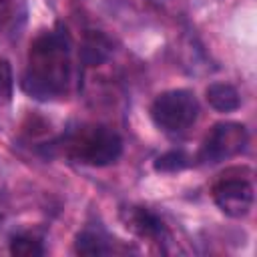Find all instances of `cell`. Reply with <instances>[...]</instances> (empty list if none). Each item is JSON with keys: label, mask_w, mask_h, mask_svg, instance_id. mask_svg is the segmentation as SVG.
Here are the masks:
<instances>
[{"label": "cell", "mask_w": 257, "mask_h": 257, "mask_svg": "<svg viewBox=\"0 0 257 257\" xmlns=\"http://www.w3.org/2000/svg\"><path fill=\"white\" fill-rule=\"evenodd\" d=\"M70 82V42L64 30H48L30 44L22 88L38 98L62 96Z\"/></svg>", "instance_id": "1"}, {"label": "cell", "mask_w": 257, "mask_h": 257, "mask_svg": "<svg viewBox=\"0 0 257 257\" xmlns=\"http://www.w3.org/2000/svg\"><path fill=\"white\" fill-rule=\"evenodd\" d=\"M64 151L78 163L90 167H106L118 161L122 153V139L108 126H82L68 135L64 141Z\"/></svg>", "instance_id": "2"}, {"label": "cell", "mask_w": 257, "mask_h": 257, "mask_svg": "<svg viewBox=\"0 0 257 257\" xmlns=\"http://www.w3.org/2000/svg\"><path fill=\"white\" fill-rule=\"evenodd\" d=\"M199 116V100L187 88H173L161 92L151 104L153 122L171 135L187 131Z\"/></svg>", "instance_id": "3"}, {"label": "cell", "mask_w": 257, "mask_h": 257, "mask_svg": "<svg viewBox=\"0 0 257 257\" xmlns=\"http://www.w3.org/2000/svg\"><path fill=\"white\" fill-rule=\"evenodd\" d=\"M247 141H249V133L245 124L233 122V120L217 122L205 137L201 151H199V159L209 165L227 161L239 155L247 147Z\"/></svg>", "instance_id": "4"}, {"label": "cell", "mask_w": 257, "mask_h": 257, "mask_svg": "<svg viewBox=\"0 0 257 257\" xmlns=\"http://www.w3.org/2000/svg\"><path fill=\"white\" fill-rule=\"evenodd\" d=\"M213 199L225 215L233 219H241L253 207V185L249 179H243L241 175L239 177L223 175L213 185Z\"/></svg>", "instance_id": "5"}, {"label": "cell", "mask_w": 257, "mask_h": 257, "mask_svg": "<svg viewBox=\"0 0 257 257\" xmlns=\"http://www.w3.org/2000/svg\"><path fill=\"white\" fill-rule=\"evenodd\" d=\"M120 217H122L124 225L135 235H139L143 239H161L165 235L163 219L157 213H153L151 209H147V207H137V205L124 207L120 211Z\"/></svg>", "instance_id": "6"}, {"label": "cell", "mask_w": 257, "mask_h": 257, "mask_svg": "<svg viewBox=\"0 0 257 257\" xmlns=\"http://www.w3.org/2000/svg\"><path fill=\"white\" fill-rule=\"evenodd\" d=\"M205 96H207V102L219 112H233L241 106V96H239L237 88L229 82L209 84L205 90Z\"/></svg>", "instance_id": "7"}, {"label": "cell", "mask_w": 257, "mask_h": 257, "mask_svg": "<svg viewBox=\"0 0 257 257\" xmlns=\"http://www.w3.org/2000/svg\"><path fill=\"white\" fill-rule=\"evenodd\" d=\"M74 251L78 255H106V253L112 251V247L108 245V239L102 233L86 229V231L76 235Z\"/></svg>", "instance_id": "8"}, {"label": "cell", "mask_w": 257, "mask_h": 257, "mask_svg": "<svg viewBox=\"0 0 257 257\" xmlns=\"http://www.w3.org/2000/svg\"><path fill=\"white\" fill-rule=\"evenodd\" d=\"M110 52V42L100 34V32H90L84 38V48L82 56L88 64H100Z\"/></svg>", "instance_id": "9"}, {"label": "cell", "mask_w": 257, "mask_h": 257, "mask_svg": "<svg viewBox=\"0 0 257 257\" xmlns=\"http://www.w3.org/2000/svg\"><path fill=\"white\" fill-rule=\"evenodd\" d=\"M10 253L22 257H38L44 253L42 243L32 235H16L10 241Z\"/></svg>", "instance_id": "10"}, {"label": "cell", "mask_w": 257, "mask_h": 257, "mask_svg": "<svg viewBox=\"0 0 257 257\" xmlns=\"http://www.w3.org/2000/svg\"><path fill=\"white\" fill-rule=\"evenodd\" d=\"M189 165V157L183 151H167L155 161V171L159 173H177Z\"/></svg>", "instance_id": "11"}, {"label": "cell", "mask_w": 257, "mask_h": 257, "mask_svg": "<svg viewBox=\"0 0 257 257\" xmlns=\"http://www.w3.org/2000/svg\"><path fill=\"white\" fill-rule=\"evenodd\" d=\"M14 90V76H12V66L6 58L0 60V104L10 102Z\"/></svg>", "instance_id": "12"}]
</instances>
